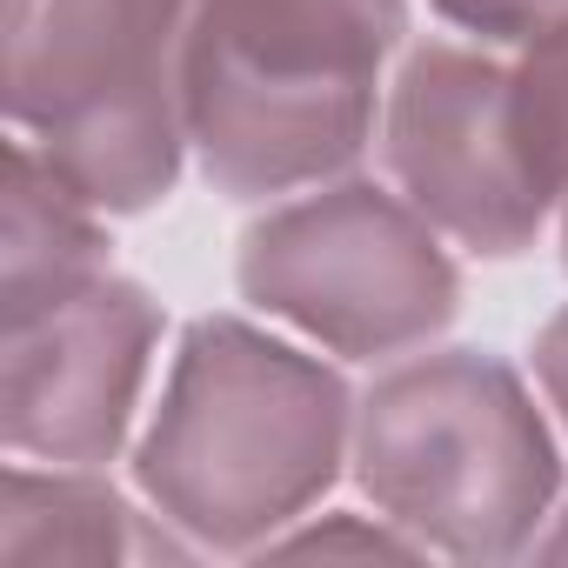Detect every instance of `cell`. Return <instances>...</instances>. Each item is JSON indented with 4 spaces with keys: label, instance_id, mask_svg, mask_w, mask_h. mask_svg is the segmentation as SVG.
Masks as SVG:
<instances>
[{
    "label": "cell",
    "instance_id": "8992f818",
    "mask_svg": "<svg viewBox=\"0 0 568 568\" xmlns=\"http://www.w3.org/2000/svg\"><path fill=\"white\" fill-rule=\"evenodd\" d=\"M161 302L114 261L0 288V442L28 462L101 468L121 455L154 348Z\"/></svg>",
    "mask_w": 568,
    "mask_h": 568
},
{
    "label": "cell",
    "instance_id": "5b68a950",
    "mask_svg": "<svg viewBox=\"0 0 568 568\" xmlns=\"http://www.w3.org/2000/svg\"><path fill=\"white\" fill-rule=\"evenodd\" d=\"M241 295L342 362L428 348L462 308L442 227L375 181H322L241 234Z\"/></svg>",
    "mask_w": 568,
    "mask_h": 568
},
{
    "label": "cell",
    "instance_id": "277c9868",
    "mask_svg": "<svg viewBox=\"0 0 568 568\" xmlns=\"http://www.w3.org/2000/svg\"><path fill=\"white\" fill-rule=\"evenodd\" d=\"M194 0H8V121L101 214H148L187 154Z\"/></svg>",
    "mask_w": 568,
    "mask_h": 568
},
{
    "label": "cell",
    "instance_id": "7a4b0ae2",
    "mask_svg": "<svg viewBox=\"0 0 568 568\" xmlns=\"http://www.w3.org/2000/svg\"><path fill=\"white\" fill-rule=\"evenodd\" d=\"M402 34V0H194L187 148L214 194L267 201L348 174Z\"/></svg>",
    "mask_w": 568,
    "mask_h": 568
},
{
    "label": "cell",
    "instance_id": "4fadbf2b",
    "mask_svg": "<svg viewBox=\"0 0 568 568\" xmlns=\"http://www.w3.org/2000/svg\"><path fill=\"white\" fill-rule=\"evenodd\" d=\"M535 561H568V508L555 515V528L535 541Z\"/></svg>",
    "mask_w": 568,
    "mask_h": 568
},
{
    "label": "cell",
    "instance_id": "30bf717a",
    "mask_svg": "<svg viewBox=\"0 0 568 568\" xmlns=\"http://www.w3.org/2000/svg\"><path fill=\"white\" fill-rule=\"evenodd\" d=\"M267 555H428L415 535H402L388 515L368 528L362 515H322L315 528H288V535H274Z\"/></svg>",
    "mask_w": 568,
    "mask_h": 568
},
{
    "label": "cell",
    "instance_id": "7c38bea8",
    "mask_svg": "<svg viewBox=\"0 0 568 568\" xmlns=\"http://www.w3.org/2000/svg\"><path fill=\"white\" fill-rule=\"evenodd\" d=\"M535 382H541L548 408H555L561 428H568V308H555V315L541 322V335H535Z\"/></svg>",
    "mask_w": 568,
    "mask_h": 568
},
{
    "label": "cell",
    "instance_id": "9c48e42d",
    "mask_svg": "<svg viewBox=\"0 0 568 568\" xmlns=\"http://www.w3.org/2000/svg\"><path fill=\"white\" fill-rule=\"evenodd\" d=\"M515 121L541 187L561 207V267H568V14L541 21L515 61Z\"/></svg>",
    "mask_w": 568,
    "mask_h": 568
},
{
    "label": "cell",
    "instance_id": "3957f363",
    "mask_svg": "<svg viewBox=\"0 0 568 568\" xmlns=\"http://www.w3.org/2000/svg\"><path fill=\"white\" fill-rule=\"evenodd\" d=\"M355 481L428 555L488 568L535 555L561 455L501 355L435 348L355 402Z\"/></svg>",
    "mask_w": 568,
    "mask_h": 568
},
{
    "label": "cell",
    "instance_id": "52a82bcc",
    "mask_svg": "<svg viewBox=\"0 0 568 568\" xmlns=\"http://www.w3.org/2000/svg\"><path fill=\"white\" fill-rule=\"evenodd\" d=\"M382 161L408 207L488 261L528 254L555 207L515 121V68L481 48H408L382 101Z\"/></svg>",
    "mask_w": 568,
    "mask_h": 568
},
{
    "label": "cell",
    "instance_id": "8fae6325",
    "mask_svg": "<svg viewBox=\"0 0 568 568\" xmlns=\"http://www.w3.org/2000/svg\"><path fill=\"white\" fill-rule=\"evenodd\" d=\"M428 8L475 41H528L541 21L568 14V0H428Z\"/></svg>",
    "mask_w": 568,
    "mask_h": 568
},
{
    "label": "cell",
    "instance_id": "ba28073f",
    "mask_svg": "<svg viewBox=\"0 0 568 568\" xmlns=\"http://www.w3.org/2000/svg\"><path fill=\"white\" fill-rule=\"evenodd\" d=\"M0 555L8 561H187L201 555L187 535H174L161 515L148 521L121 488H108L94 468H28V455L8 468L0 501Z\"/></svg>",
    "mask_w": 568,
    "mask_h": 568
},
{
    "label": "cell",
    "instance_id": "6da1fadb",
    "mask_svg": "<svg viewBox=\"0 0 568 568\" xmlns=\"http://www.w3.org/2000/svg\"><path fill=\"white\" fill-rule=\"evenodd\" d=\"M348 448L355 395L322 355L241 315H201L174 348L134 481L201 555H254L342 481Z\"/></svg>",
    "mask_w": 568,
    "mask_h": 568
}]
</instances>
